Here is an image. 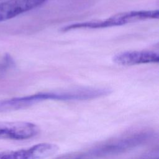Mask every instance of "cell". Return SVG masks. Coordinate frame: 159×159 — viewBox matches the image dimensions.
<instances>
[{
	"instance_id": "6da1fadb",
	"label": "cell",
	"mask_w": 159,
	"mask_h": 159,
	"mask_svg": "<svg viewBox=\"0 0 159 159\" xmlns=\"http://www.w3.org/2000/svg\"><path fill=\"white\" fill-rule=\"evenodd\" d=\"M153 134L143 131L100 143L84 151L70 152L55 159H96L115 155L137 147L152 138Z\"/></svg>"
},
{
	"instance_id": "7a4b0ae2",
	"label": "cell",
	"mask_w": 159,
	"mask_h": 159,
	"mask_svg": "<svg viewBox=\"0 0 159 159\" xmlns=\"http://www.w3.org/2000/svg\"><path fill=\"white\" fill-rule=\"evenodd\" d=\"M158 17L159 11L158 9L131 11L120 12L105 19L94 20L71 24L61 27L60 30L65 32L75 29H102L114 26L122 25L140 20L158 19Z\"/></svg>"
},
{
	"instance_id": "3957f363",
	"label": "cell",
	"mask_w": 159,
	"mask_h": 159,
	"mask_svg": "<svg viewBox=\"0 0 159 159\" xmlns=\"http://www.w3.org/2000/svg\"><path fill=\"white\" fill-rule=\"evenodd\" d=\"M40 132L35 124L24 121H0V139L26 140Z\"/></svg>"
},
{
	"instance_id": "277c9868",
	"label": "cell",
	"mask_w": 159,
	"mask_h": 159,
	"mask_svg": "<svg viewBox=\"0 0 159 159\" xmlns=\"http://www.w3.org/2000/svg\"><path fill=\"white\" fill-rule=\"evenodd\" d=\"M58 150L56 144L41 143L27 148L0 152V159H43L53 155Z\"/></svg>"
},
{
	"instance_id": "5b68a950",
	"label": "cell",
	"mask_w": 159,
	"mask_h": 159,
	"mask_svg": "<svg viewBox=\"0 0 159 159\" xmlns=\"http://www.w3.org/2000/svg\"><path fill=\"white\" fill-rule=\"evenodd\" d=\"M48 0H7L0 2V22L35 9Z\"/></svg>"
},
{
	"instance_id": "8992f818",
	"label": "cell",
	"mask_w": 159,
	"mask_h": 159,
	"mask_svg": "<svg viewBox=\"0 0 159 159\" xmlns=\"http://www.w3.org/2000/svg\"><path fill=\"white\" fill-rule=\"evenodd\" d=\"M112 61L120 66L157 63L159 61V54L157 52L148 50L126 51L116 54L112 57Z\"/></svg>"
}]
</instances>
